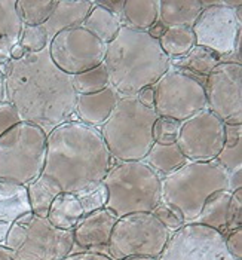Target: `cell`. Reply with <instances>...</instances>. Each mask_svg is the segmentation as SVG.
Masks as SVG:
<instances>
[{"label": "cell", "mask_w": 242, "mask_h": 260, "mask_svg": "<svg viewBox=\"0 0 242 260\" xmlns=\"http://www.w3.org/2000/svg\"><path fill=\"white\" fill-rule=\"evenodd\" d=\"M6 101V86H5V76L0 72V103Z\"/></svg>", "instance_id": "cell-48"}, {"label": "cell", "mask_w": 242, "mask_h": 260, "mask_svg": "<svg viewBox=\"0 0 242 260\" xmlns=\"http://www.w3.org/2000/svg\"><path fill=\"white\" fill-rule=\"evenodd\" d=\"M219 190H227V171L217 160H187L162 177L161 202L176 207L184 221L190 223L199 216L205 201Z\"/></svg>", "instance_id": "cell-5"}, {"label": "cell", "mask_w": 242, "mask_h": 260, "mask_svg": "<svg viewBox=\"0 0 242 260\" xmlns=\"http://www.w3.org/2000/svg\"><path fill=\"white\" fill-rule=\"evenodd\" d=\"M162 51L169 60L186 55L195 45V35L192 27H169L165 30L159 40Z\"/></svg>", "instance_id": "cell-29"}, {"label": "cell", "mask_w": 242, "mask_h": 260, "mask_svg": "<svg viewBox=\"0 0 242 260\" xmlns=\"http://www.w3.org/2000/svg\"><path fill=\"white\" fill-rule=\"evenodd\" d=\"M171 232L153 213H132L119 217L109 241V256L113 260L125 257L158 259L163 251Z\"/></svg>", "instance_id": "cell-9"}, {"label": "cell", "mask_w": 242, "mask_h": 260, "mask_svg": "<svg viewBox=\"0 0 242 260\" xmlns=\"http://www.w3.org/2000/svg\"><path fill=\"white\" fill-rule=\"evenodd\" d=\"M155 109L143 106L137 97H119L116 107L98 131L116 162L143 160L153 146Z\"/></svg>", "instance_id": "cell-4"}, {"label": "cell", "mask_w": 242, "mask_h": 260, "mask_svg": "<svg viewBox=\"0 0 242 260\" xmlns=\"http://www.w3.org/2000/svg\"><path fill=\"white\" fill-rule=\"evenodd\" d=\"M235 260H242V259H235Z\"/></svg>", "instance_id": "cell-50"}, {"label": "cell", "mask_w": 242, "mask_h": 260, "mask_svg": "<svg viewBox=\"0 0 242 260\" xmlns=\"http://www.w3.org/2000/svg\"><path fill=\"white\" fill-rule=\"evenodd\" d=\"M139 101L142 103L143 106L149 107V109H153L155 107V88L153 86H146L143 88L142 91L135 95Z\"/></svg>", "instance_id": "cell-41"}, {"label": "cell", "mask_w": 242, "mask_h": 260, "mask_svg": "<svg viewBox=\"0 0 242 260\" xmlns=\"http://www.w3.org/2000/svg\"><path fill=\"white\" fill-rule=\"evenodd\" d=\"M115 162L98 128L68 120L46 136L42 174L57 181L62 192L79 197L101 184Z\"/></svg>", "instance_id": "cell-2"}, {"label": "cell", "mask_w": 242, "mask_h": 260, "mask_svg": "<svg viewBox=\"0 0 242 260\" xmlns=\"http://www.w3.org/2000/svg\"><path fill=\"white\" fill-rule=\"evenodd\" d=\"M21 30L17 0H0V64L11 60V49L20 43Z\"/></svg>", "instance_id": "cell-21"}, {"label": "cell", "mask_w": 242, "mask_h": 260, "mask_svg": "<svg viewBox=\"0 0 242 260\" xmlns=\"http://www.w3.org/2000/svg\"><path fill=\"white\" fill-rule=\"evenodd\" d=\"M5 245L15 260H62L73 251V231L52 226L46 217L28 213L12 223Z\"/></svg>", "instance_id": "cell-8"}, {"label": "cell", "mask_w": 242, "mask_h": 260, "mask_svg": "<svg viewBox=\"0 0 242 260\" xmlns=\"http://www.w3.org/2000/svg\"><path fill=\"white\" fill-rule=\"evenodd\" d=\"M0 260H15L6 245H0Z\"/></svg>", "instance_id": "cell-47"}, {"label": "cell", "mask_w": 242, "mask_h": 260, "mask_svg": "<svg viewBox=\"0 0 242 260\" xmlns=\"http://www.w3.org/2000/svg\"><path fill=\"white\" fill-rule=\"evenodd\" d=\"M5 76L6 101L18 112L21 122L42 128L48 136L52 129L68 120H75L78 94L72 76L52 62L48 48L21 60L0 64Z\"/></svg>", "instance_id": "cell-1"}, {"label": "cell", "mask_w": 242, "mask_h": 260, "mask_svg": "<svg viewBox=\"0 0 242 260\" xmlns=\"http://www.w3.org/2000/svg\"><path fill=\"white\" fill-rule=\"evenodd\" d=\"M217 160L226 171L242 167V123H224V144Z\"/></svg>", "instance_id": "cell-30"}, {"label": "cell", "mask_w": 242, "mask_h": 260, "mask_svg": "<svg viewBox=\"0 0 242 260\" xmlns=\"http://www.w3.org/2000/svg\"><path fill=\"white\" fill-rule=\"evenodd\" d=\"M72 83L78 95L95 94L109 86V73L104 62L79 75L72 76Z\"/></svg>", "instance_id": "cell-32"}, {"label": "cell", "mask_w": 242, "mask_h": 260, "mask_svg": "<svg viewBox=\"0 0 242 260\" xmlns=\"http://www.w3.org/2000/svg\"><path fill=\"white\" fill-rule=\"evenodd\" d=\"M92 6H94V2L91 0H78V2H72V0L57 2L55 0V6L49 20L43 24V27L48 31L49 40L62 30L82 25L83 21L86 20L89 11L92 9Z\"/></svg>", "instance_id": "cell-18"}, {"label": "cell", "mask_w": 242, "mask_h": 260, "mask_svg": "<svg viewBox=\"0 0 242 260\" xmlns=\"http://www.w3.org/2000/svg\"><path fill=\"white\" fill-rule=\"evenodd\" d=\"M27 51L21 46L20 43H17L12 49H11V60H21L22 57H25Z\"/></svg>", "instance_id": "cell-45"}, {"label": "cell", "mask_w": 242, "mask_h": 260, "mask_svg": "<svg viewBox=\"0 0 242 260\" xmlns=\"http://www.w3.org/2000/svg\"><path fill=\"white\" fill-rule=\"evenodd\" d=\"M62 260H113L109 256L98 254V253H91V251H83V253H72L65 259Z\"/></svg>", "instance_id": "cell-43"}, {"label": "cell", "mask_w": 242, "mask_h": 260, "mask_svg": "<svg viewBox=\"0 0 242 260\" xmlns=\"http://www.w3.org/2000/svg\"><path fill=\"white\" fill-rule=\"evenodd\" d=\"M118 219L119 217L106 207L97 211L83 214L76 228L73 229V250L79 248L76 253H83L97 247L109 245Z\"/></svg>", "instance_id": "cell-16"}, {"label": "cell", "mask_w": 242, "mask_h": 260, "mask_svg": "<svg viewBox=\"0 0 242 260\" xmlns=\"http://www.w3.org/2000/svg\"><path fill=\"white\" fill-rule=\"evenodd\" d=\"M238 189H242V167L227 171V190L235 192Z\"/></svg>", "instance_id": "cell-40"}, {"label": "cell", "mask_w": 242, "mask_h": 260, "mask_svg": "<svg viewBox=\"0 0 242 260\" xmlns=\"http://www.w3.org/2000/svg\"><path fill=\"white\" fill-rule=\"evenodd\" d=\"M143 160L161 177L174 173L176 170H179L187 162L177 143H172V144L153 143L152 149L149 150V153Z\"/></svg>", "instance_id": "cell-26"}, {"label": "cell", "mask_w": 242, "mask_h": 260, "mask_svg": "<svg viewBox=\"0 0 242 260\" xmlns=\"http://www.w3.org/2000/svg\"><path fill=\"white\" fill-rule=\"evenodd\" d=\"M152 213L171 234L186 224L182 213L176 207H172V205H166V204L161 202Z\"/></svg>", "instance_id": "cell-35"}, {"label": "cell", "mask_w": 242, "mask_h": 260, "mask_svg": "<svg viewBox=\"0 0 242 260\" xmlns=\"http://www.w3.org/2000/svg\"><path fill=\"white\" fill-rule=\"evenodd\" d=\"M54 6L55 0H17V14L22 25H43Z\"/></svg>", "instance_id": "cell-31"}, {"label": "cell", "mask_w": 242, "mask_h": 260, "mask_svg": "<svg viewBox=\"0 0 242 260\" xmlns=\"http://www.w3.org/2000/svg\"><path fill=\"white\" fill-rule=\"evenodd\" d=\"M182 122L168 118H158L153 125V140L161 144H172L177 141Z\"/></svg>", "instance_id": "cell-34"}, {"label": "cell", "mask_w": 242, "mask_h": 260, "mask_svg": "<svg viewBox=\"0 0 242 260\" xmlns=\"http://www.w3.org/2000/svg\"><path fill=\"white\" fill-rule=\"evenodd\" d=\"M78 198L81 201L83 214H88V213L97 211V210H101V208L106 207V204H107V189H106L104 183H101L97 187L88 190L86 193L79 195Z\"/></svg>", "instance_id": "cell-36"}, {"label": "cell", "mask_w": 242, "mask_h": 260, "mask_svg": "<svg viewBox=\"0 0 242 260\" xmlns=\"http://www.w3.org/2000/svg\"><path fill=\"white\" fill-rule=\"evenodd\" d=\"M222 62V58L203 48V46H198L195 45L186 55L179 57V58H174V60H169V67L172 66V69H179L183 72H187L193 76H196L198 79H201L205 83L206 76Z\"/></svg>", "instance_id": "cell-22"}, {"label": "cell", "mask_w": 242, "mask_h": 260, "mask_svg": "<svg viewBox=\"0 0 242 260\" xmlns=\"http://www.w3.org/2000/svg\"><path fill=\"white\" fill-rule=\"evenodd\" d=\"M104 66L109 86L119 97H135L161 79L169 69V58L147 31L122 25L116 38L106 45Z\"/></svg>", "instance_id": "cell-3"}, {"label": "cell", "mask_w": 242, "mask_h": 260, "mask_svg": "<svg viewBox=\"0 0 242 260\" xmlns=\"http://www.w3.org/2000/svg\"><path fill=\"white\" fill-rule=\"evenodd\" d=\"M11 226H12V224H9V223H6V221H0V245H5Z\"/></svg>", "instance_id": "cell-46"}, {"label": "cell", "mask_w": 242, "mask_h": 260, "mask_svg": "<svg viewBox=\"0 0 242 260\" xmlns=\"http://www.w3.org/2000/svg\"><path fill=\"white\" fill-rule=\"evenodd\" d=\"M83 216L81 201L73 193L61 192L54 200L46 219L49 223L62 231H73Z\"/></svg>", "instance_id": "cell-23"}, {"label": "cell", "mask_w": 242, "mask_h": 260, "mask_svg": "<svg viewBox=\"0 0 242 260\" xmlns=\"http://www.w3.org/2000/svg\"><path fill=\"white\" fill-rule=\"evenodd\" d=\"M49 36L43 25H22L20 45L30 54L42 52L49 46Z\"/></svg>", "instance_id": "cell-33"}, {"label": "cell", "mask_w": 242, "mask_h": 260, "mask_svg": "<svg viewBox=\"0 0 242 260\" xmlns=\"http://www.w3.org/2000/svg\"><path fill=\"white\" fill-rule=\"evenodd\" d=\"M158 260H235L223 234L203 224L186 223L169 235Z\"/></svg>", "instance_id": "cell-12"}, {"label": "cell", "mask_w": 242, "mask_h": 260, "mask_svg": "<svg viewBox=\"0 0 242 260\" xmlns=\"http://www.w3.org/2000/svg\"><path fill=\"white\" fill-rule=\"evenodd\" d=\"M46 159V134L20 122L0 137V180L28 186L41 177Z\"/></svg>", "instance_id": "cell-7"}, {"label": "cell", "mask_w": 242, "mask_h": 260, "mask_svg": "<svg viewBox=\"0 0 242 260\" xmlns=\"http://www.w3.org/2000/svg\"><path fill=\"white\" fill-rule=\"evenodd\" d=\"M159 0H125L122 11V22L134 30L147 31L152 25L158 22Z\"/></svg>", "instance_id": "cell-27"}, {"label": "cell", "mask_w": 242, "mask_h": 260, "mask_svg": "<svg viewBox=\"0 0 242 260\" xmlns=\"http://www.w3.org/2000/svg\"><path fill=\"white\" fill-rule=\"evenodd\" d=\"M122 260H158L153 259V257H142V256H134V257H125Z\"/></svg>", "instance_id": "cell-49"}, {"label": "cell", "mask_w": 242, "mask_h": 260, "mask_svg": "<svg viewBox=\"0 0 242 260\" xmlns=\"http://www.w3.org/2000/svg\"><path fill=\"white\" fill-rule=\"evenodd\" d=\"M48 51L61 72L75 76L104 62L106 45L79 25L55 35L49 42Z\"/></svg>", "instance_id": "cell-11"}, {"label": "cell", "mask_w": 242, "mask_h": 260, "mask_svg": "<svg viewBox=\"0 0 242 260\" xmlns=\"http://www.w3.org/2000/svg\"><path fill=\"white\" fill-rule=\"evenodd\" d=\"M192 30L198 46L216 52L222 58L233 52L242 33V22L238 21L235 11L220 0V5L203 8Z\"/></svg>", "instance_id": "cell-15"}, {"label": "cell", "mask_w": 242, "mask_h": 260, "mask_svg": "<svg viewBox=\"0 0 242 260\" xmlns=\"http://www.w3.org/2000/svg\"><path fill=\"white\" fill-rule=\"evenodd\" d=\"M20 122V115L17 109L9 101H2L0 103V137Z\"/></svg>", "instance_id": "cell-38"}, {"label": "cell", "mask_w": 242, "mask_h": 260, "mask_svg": "<svg viewBox=\"0 0 242 260\" xmlns=\"http://www.w3.org/2000/svg\"><path fill=\"white\" fill-rule=\"evenodd\" d=\"M118 101L119 95L110 86L95 94L78 95L75 107V116L78 118L76 120L94 128H100L112 115Z\"/></svg>", "instance_id": "cell-17"}, {"label": "cell", "mask_w": 242, "mask_h": 260, "mask_svg": "<svg viewBox=\"0 0 242 260\" xmlns=\"http://www.w3.org/2000/svg\"><path fill=\"white\" fill-rule=\"evenodd\" d=\"M176 143L190 162L214 160L224 144V122L205 109L182 122Z\"/></svg>", "instance_id": "cell-14"}, {"label": "cell", "mask_w": 242, "mask_h": 260, "mask_svg": "<svg viewBox=\"0 0 242 260\" xmlns=\"http://www.w3.org/2000/svg\"><path fill=\"white\" fill-rule=\"evenodd\" d=\"M165 30H166V27H163L161 22H156L155 25H152V27L147 30V33H149L155 40H159L162 38V35L165 33Z\"/></svg>", "instance_id": "cell-44"}, {"label": "cell", "mask_w": 242, "mask_h": 260, "mask_svg": "<svg viewBox=\"0 0 242 260\" xmlns=\"http://www.w3.org/2000/svg\"><path fill=\"white\" fill-rule=\"evenodd\" d=\"M61 192L62 190L58 186V183L52 180L51 177L45 176V174H42L41 177L31 181L27 186V193H28L31 213L39 216V217H46L52 202Z\"/></svg>", "instance_id": "cell-28"}, {"label": "cell", "mask_w": 242, "mask_h": 260, "mask_svg": "<svg viewBox=\"0 0 242 260\" xmlns=\"http://www.w3.org/2000/svg\"><path fill=\"white\" fill-rule=\"evenodd\" d=\"M162 177L144 160L115 162L104 177L106 208L118 217L132 213H152L161 204Z\"/></svg>", "instance_id": "cell-6"}, {"label": "cell", "mask_w": 242, "mask_h": 260, "mask_svg": "<svg viewBox=\"0 0 242 260\" xmlns=\"http://www.w3.org/2000/svg\"><path fill=\"white\" fill-rule=\"evenodd\" d=\"M123 25L122 18L119 15L101 8L94 3L92 9L89 11L86 20L83 21L82 27L92 33L97 39H100L104 45L110 43L119 33L121 27Z\"/></svg>", "instance_id": "cell-25"}, {"label": "cell", "mask_w": 242, "mask_h": 260, "mask_svg": "<svg viewBox=\"0 0 242 260\" xmlns=\"http://www.w3.org/2000/svg\"><path fill=\"white\" fill-rule=\"evenodd\" d=\"M206 109L224 123H242V64L220 62L205 79Z\"/></svg>", "instance_id": "cell-13"}, {"label": "cell", "mask_w": 242, "mask_h": 260, "mask_svg": "<svg viewBox=\"0 0 242 260\" xmlns=\"http://www.w3.org/2000/svg\"><path fill=\"white\" fill-rule=\"evenodd\" d=\"M28 213H31V207L27 186L0 180V221L12 224Z\"/></svg>", "instance_id": "cell-20"}, {"label": "cell", "mask_w": 242, "mask_h": 260, "mask_svg": "<svg viewBox=\"0 0 242 260\" xmlns=\"http://www.w3.org/2000/svg\"><path fill=\"white\" fill-rule=\"evenodd\" d=\"M203 11L201 0H159L158 22L163 27H193Z\"/></svg>", "instance_id": "cell-19"}, {"label": "cell", "mask_w": 242, "mask_h": 260, "mask_svg": "<svg viewBox=\"0 0 242 260\" xmlns=\"http://www.w3.org/2000/svg\"><path fill=\"white\" fill-rule=\"evenodd\" d=\"M230 198H232V192L229 190H219L213 193L205 201L199 216L190 223L203 224L224 235L227 229V211H229Z\"/></svg>", "instance_id": "cell-24"}, {"label": "cell", "mask_w": 242, "mask_h": 260, "mask_svg": "<svg viewBox=\"0 0 242 260\" xmlns=\"http://www.w3.org/2000/svg\"><path fill=\"white\" fill-rule=\"evenodd\" d=\"M153 88L159 118L184 122L206 109L203 82L187 72L169 67Z\"/></svg>", "instance_id": "cell-10"}, {"label": "cell", "mask_w": 242, "mask_h": 260, "mask_svg": "<svg viewBox=\"0 0 242 260\" xmlns=\"http://www.w3.org/2000/svg\"><path fill=\"white\" fill-rule=\"evenodd\" d=\"M95 5H98L101 8L119 15L122 18V11H123V6H125V0H104V2H94Z\"/></svg>", "instance_id": "cell-42"}, {"label": "cell", "mask_w": 242, "mask_h": 260, "mask_svg": "<svg viewBox=\"0 0 242 260\" xmlns=\"http://www.w3.org/2000/svg\"><path fill=\"white\" fill-rule=\"evenodd\" d=\"M238 228H242V189L232 192L229 211H227V229H226V232L235 231Z\"/></svg>", "instance_id": "cell-37"}, {"label": "cell", "mask_w": 242, "mask_h": 260, "mask_svg": "<svg viewBox=\"0 0 242 260\" xmlns=\"http://www.w3.org/2000/svg\"><path fill=\"white\" fill-rule=\"evenodd\" d=\"M223 237H224V244H226L229 254L233 259H242V228L229 231Z\"/></svg>", "instance_id": "cell-39"}]
</instances>
